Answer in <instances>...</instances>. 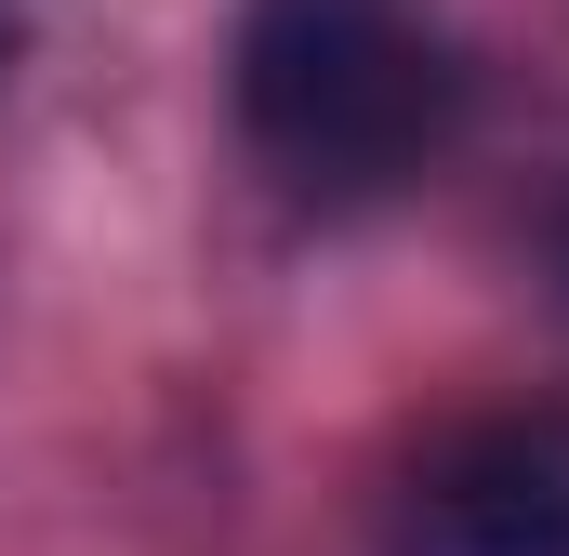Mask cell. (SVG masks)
<instances>
[{
	"label": "cell",
	"instance_id": "obj_2",
	"mask_svg": "<svg viewBox=\"0 0 569 556\" xmlns=\"http://www.w3.org/2000/svg\"><path fill=\"white\" fill-rule=\"evenodd\" d=\"M385 556H569V411H490L437 437L385 517Z\"/></svg>",
	"mask_w": 569,
	"mask_h": 556
},
{
	"label": "cell",
	"instance_id": "obj_4",
	"mask_svg": "<svg viewBox=\"0 0 569 556\" xmlns=\"http://www.w3.org/2000/svg\"><path fill=\"white\" fill-rule=\"evenodd\" d=\"M0 80H13V13H0Z\"/></svg>",
	"mask_w": 569,
	"mask_h": 556
},
{
	"label": "cell",
	"instance_id": "obj_1",
	"mask_svg": "<svg viewBox=\"0 0 569 556\" xmlns=\"http://www.w3.org/2000/svg\"><path fill=\"white\" fill-rule=\"evenodd\" d=\"M239 120L305 199H385V186H411L450 146L463 67L398 0H252V27H239Z\"/></svg>",
	"mask_w": 569,
	"mask_h": 556
},
{
	"label": "cell",
	"instance_id": "obj_3",
	"mask_svg": "<svg viewBox=\"0 0 569 556\" xmlns=\"http://www.w3.org/2000/svg\"><path fill=\"white\" fill-rule=\"evenodd\" d=\"M543 266H557V291H569V199L543 212Z\"/></svg>",
	"mask_w": 569,
	"mask_h": 556
}]
</instances>
